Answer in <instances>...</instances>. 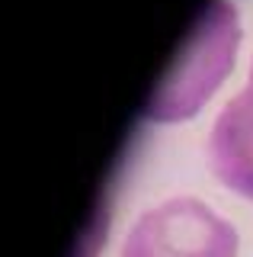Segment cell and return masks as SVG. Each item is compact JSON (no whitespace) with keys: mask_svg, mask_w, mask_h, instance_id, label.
Instances as JSON below:
<instances>
[{"mask_svg":"<svg viewBox=\"0 0 253 257\" xmlns=\"http://www.w3.org/2000/svg\"><path fill=\"white\" fill-rule=\"evenodd\" d=\"M237 16L228 0H208L180 48L176 61L167 68V77L157 84L144 106L148 119H186L205 103L234 61Z\"/></svg>","mask_w":253,"mask_h":257,"instance_id":"cell-1","label":"cell"},{"mask_svg":"<svg viewBox=\"0 0 253 257\" xmlns=\"http://www.w3.org/2000/svg\"><path fill=\"white\" fill-rule=\"evenodd\" d=\"M250 74H253V58H250Z\"/></svg>","mask_w":253,"mask_h":257,"instance_id":"cell-4","label":"cell"},{"mask_svg":"<svg viewBox=\"0 0 253 257\" xmlns=\"http://www.w3.org/2000/svg\"><path fill=\"white\" fill-rule=\"evenodd\" d=\"M205 161L218 183L253 199V74L215 116L205 139Z\"/></svg>","mask_w":253,"mask_h":257,"instance_id":"cell-3","label":"cell"},{"mask_svg":"<svg viewBox=\"0 0 253 257\" xmlns=\"http://www.w3.org/2000/svg\"><path fill=\"white\" fill-rule=\"evenodd\" d=\"M118 257H237V231L202 199L173 196L132 222Z\"/></svg>","mask_w":253,"mask_h":257,"instance_id":"cell-2","label":"cell"}]
</instances>
